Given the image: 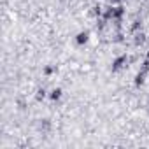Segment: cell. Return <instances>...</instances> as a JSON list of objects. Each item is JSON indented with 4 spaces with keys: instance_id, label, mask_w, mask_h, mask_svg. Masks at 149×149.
<instances>
[{
    "instance_id": "7",
    "label": "cell",
    "mask_w": 149,
    "mask_h": 149,
    "mask_svg": "<svg viewBox=\"0 0 149 149\" xmlns=\"http://www.w3.org/2000/svg\"><path fill=\"white\" fill-rule=\"evenodd\" d=\"M47 95H49V93H47L44 88H39V90H37V93H35V100H37V102H42Z\"/></svg>"
},
{
    "instance_id": "9",
    "label": "cell",
    "mask_w": 149,
    "mask_h": 149,
    "mask_svg": "<svg viewBox=\"0 0 149 149\" xmlns=\"http://www.w3.org/2000/svg\"><path fill=\"white\" fill-rule=\"evenodd\" d=\"M39 128H40V130H49V128H51V123H49V119H40V125H39Z\"/></svg>"
},
{
    "instance_id": "4",
    "label": "cell",
    "mask_w": 149,
    "mask_h": 149,
    "mask_svg": "<svg viewBox=\"0 0 149 149\" xmlns=\"http://www.w3.org/2000/svg\"><path fill=\"white\" fill-rule=\"evenodd\" d=\"M74 40H76L77 46H84V44H88V42H90V32H88V30H81V32H77L76 37H74Z\"/></svg>"
},
{
    "instance_id": "3",
    "label": "cell",
    "mask_w": 149,
    "mask_h": 149,
    "mask_svg": "<svg viewBox=\"0 0 149 149\" xmlns=\"http://www.w3.org/2000/svg\"><path fill=\"white\" fill-rule=\"evenodd\" d=\"M147 76H149L147 72H144V70H140V68H139V70H137V74H135V77H133V84H135V88L144 86V84H146Z\"/></svg>"
},
{
    "instance_id": "10",
    "label": "cell",
    "mask_w": 149,
    "mask_h": 149,
    "mask_svg": "<svg viewBox=\"0 0 149 149\" xmlns=\"http://www.w3.org/2000/svg\"><path fill=\"white\" fill-rule=\"evenodd\" d=\"M107 2H109L111 6H121V4H123V0H107Z\"/></svg>"
},
{
    "instance_id": "8",
    "label": "cell",
    "mask_w": 149,
    "mask_h": 149,
    "mask_svg": "<svg viewBox=\"0 0 149 149\" xmlns=\"http://www.w3.org/2000/svg\"><path fill=\"white\" fill-rule=\"evenodd\" d=\"M54 72H56V67H53V65H46L44 67V76H53Z\"/></svg>"
},
{
    "instance_id": "5",
    "label": "cell",
    "mask_w": 149,
    "mask_h": 149,
    "mask_svg": "<svg viewBox=\"0 0 149 149\" xmlns=\"http://www.w3.org/2000/svg\"><path fill=\"white\" fill-rule=\"evenodd\" d=\"M61 95H63V90H61V88H53V90L49 91L47 98H49L51 102H58V100L61 98Z\"/></svg>"
},
{
    "instance_id": "1",
    "label": "cell",
    "mask_w": 149,
    "mask_h": 149,
    "mask_svg": "<svg viewBox=\"0 0 149 149\" xmlns=\"http://www.w3.org/2000/svg\"><path fill=\"white\" fill-rule=\"evenodd\" d=\"M130 65V56H128V53H121L119 56H116L114 60H112V63H111V72L112 74H118V72H121L123 68H126Z\"/></svg>"
},
{
    "instance_id": "6",
    "label": "cell",
    "mask_w": 149,
    "mask_h": 149,
    "mask_svg": "<svg viewBox=\"0 0 149 149\" xmlns=\"http://www.w3.org/2000/svg\"><path fill=\"white\" fill-rule=\"evenodd\" d=\"M102 13H104V9H102L100 6H93V7L90 9V16H93L95 19H97V18H100V16H102Z\"/></svg>"
},
{
    "instance_id": "2",
    "label": "cell",
    "mask_w": 149,
    "mask_h": 149,
    "mask_svg": "<svg viewBox=\"0 0 149 149\" xmlns=\"http://www.w3.org/2000/svg\"><path fill=\"white\" fill-rule=\"evenodd\" d=\"M146 40H147V35H146V32H144V30H139V32H133V33H132V42H133V46H135V47L144 46V44H146Z\"/></svg>"
}]
</instances>
